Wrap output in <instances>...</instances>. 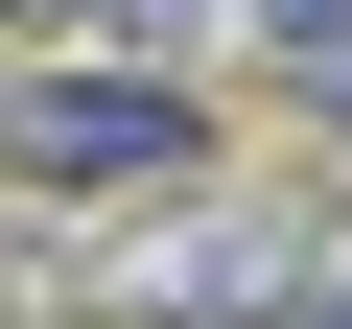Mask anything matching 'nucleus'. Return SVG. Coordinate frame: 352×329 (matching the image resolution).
I'll return each instance as SVG.
<instances>
[{
  "instance_id": "nucleus-1",
  "label": "nucleus",
  "mask_w": 352,
  "mask_h": 329,
  "mask_svg": "<svg viewBox=\"0 0 352 329\" xmlns=\"http://www.w3.org/2000/svg\"><path fill=\"white\" fill-rule=\"evenodd\" d=\"M352 235L305 212V189H141V212H71V329H282L305 282H329Z\"/></svg>"
},
{
  "instance_id": "nucleus-2",
  "label": "nucleus",
  "mask_w": 352,
  "mask_h": 329,
  "mask_svg": "<svg viewBox=\"0 0 352 329\" xmlns=\"http://www.w3.org/2000/svg\"><path fill=\"white\" fill-rule=\"evenodd\" d=\"M235 118L188 47H0V189H47V212H141V189H212Z\"/></svg>"
},
{
  "instance_id": "nucleus-3",
  "label": "nucleus",
  "mask_w": 352,
  "mask_h": 329,
  "mask_svg": "<svg viewBox=\"0 0 352 329\" xmlns=\"http://www.w3.org/2000/svg\"><path fill=\"white\" fill-rule=\"evenodd\" d=\"M94 47H235V0H71Z\"/></svg>"
},
{
  "instance_id": "nucleus-4",
  "label": "nucleus",
  "mask_w": 352,
  "mask_h": 329,
  "mask_svg": "<svg viewBox=\"0 0 352 329\" xmlns=\"http://www.w3.org/2000/svg\"><path fill=\"white\" fill-rule=\"evenodd\" d=\"M235 47H258V71H329V47H352V0H235Z\"/></svg>"
},
{
  "instance_id": "nucleus-5",
  "label": "nucleus",
  "mask_w": 352,
  "mask_h": 329,
  "mask_svg": "<svg viewBox=\"0 0 352 329\" xmlns=\"http://www.w3.org/2000/svg\"><path fill=\"white\" fill-rule=\"evenodd\" d=\"M282 118H305V141H352V47H329V71H282Z\"/></svg>"
},
{
  "instance_id": "nucleus-6",
  "label": "nucleus",
  "mask_w": 352,
  "mask_h": 329,
  "mask_svg": "<svg viewBox=\"0 0 352 329\" xmlns=\"http://www.w3.org/2000/svg\"><path fill=\"white\" fill-rule=\"evenodd\" d=\"M0 47H71V0H0Z\"/></svg>"
}]
</instances>
